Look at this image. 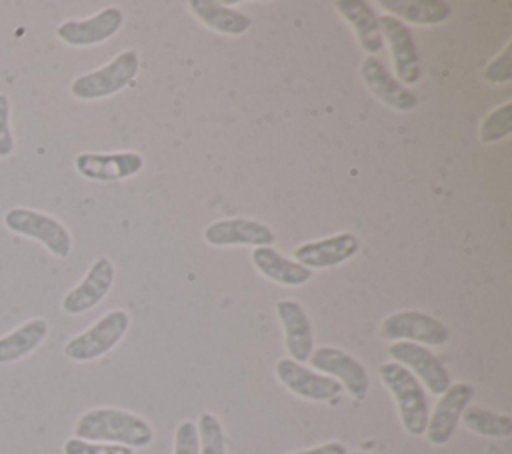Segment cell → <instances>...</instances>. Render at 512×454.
Wrapping results in <instances>:
<instances>
[{
    "mask_svg": "<svg viewBox=\"0 0 512 454\" xmlns=\"http://www.w3.org/2000/svg\"><path fill=\"white\" fill-rule=\"evenodd\" d=\"M74 438L144 448L152 442L154 432L144 418L132 412L118 408H92L76 420Z\"/></svg>",
    "mask_w": 512,
    "mask_h": 454,
    "instance_id": "cell-1",
    "label": "cell"
},
{
    "mask_svg": "<svg viewBox=\"0 0 512 454\" xmlns=\"http://www.w3.org/2000/svg\"><path fill=\"white\" fill-rule=\"evenodd\" d=\"M390 358L398 362L400 366L408 368L414 376H418L426 388L434 394H442L448 390L450 376L444 364L424 346L414 342H394L388 346Z\"/></svg>",
    "mask_w": 512,
    "mask_h": 454,
    "instance_id": "cell-10",
    "label": "cell"
},
{
    "mask_svg": "<svg viewBox=\"0 0 512 454\" xmlns=\"http://www.w3.org/2000/svg\"><path fill=\"white\" fill-rule=\"evenodd\" d=\"M360 250V242L350 232H340L330 238H322L316 242L300 244L294 250V258L298 264L312 268H332L340 262H346Z\"/></svg>",
    "mask_w": 512,
    "mask_h": 454,
    "instance_id": "cell-17",
    "label": "cell"
},
{
    "mask_svg": "<svg viewBox=\"0 0 512 454\" xmlns=\"http://www.w3.org/2000/svg\"><path fill=\"white\" fill-rule=\"evenodd\" d=\"M382 336L396 342H420L428 346H442L450 338L446 324L434 316L418 310H402L390 314L382 322Z\"/></svg>",
    "mask_w": 512,
    "mask_h": 454,
    "instance_id": "cell-6",
    "label": "cell"
},
{
    "mask_svg": "<svg viewBox=\"0 0 512 454\" xmlns=\"http://www.w3.org/2000/svg\"><path fill=\"white\" fill-rule=\"evenodd\" d=\"M380 6L410 24L434 26L450 18L452 8L442 0H382ZM394 16V18H396Z\"/></svg>",
    "mask_w": 512,
    "mask_h": 454,
    "instance_id": "cell-23",
    "label": "cell"
},
{
    "mask_svg": "<svg viewBox=\"0 0 512 454\" xmlns=\"http://www.w3.org/2000/svg\"><path fill=\"white\" fill-rule=\"evenodd\" d=\"M138 64H140L138 52L124 50L116 58H112V62H108L106 66L74 78L70 92L78 100H98V98L112 96L132 82V78L138 72Z\"/></svg>",
    "mask_w": 512,
    "mask_h": 454,
    "instance_id": "cell-4",
    "label": "cell"
},
{
    "mask_svg": "<svg viewBox=\"0 0 512 454\" xmlns=\"http://www.w3.org/2000/svg\"><path fill=\"white\" fill-rule=\"evenodd\" d=\"M2 222L10 232L40 242L50 254L58 256V258L70 256L72 236H70L68 228L54 216L34 210V208L14 206L4 212Z\"/></svg>",
    "mask_w": 512,
    "mask_h": 454,
    "instance_id": "cell-3",
    "label": "cell"
},
{
    "mask_svg": "<svg viewBox=\"0 0 512 454\" xmlns=\"http://www.w3.org/2000/svg\"><path fill=\"white\" fill-rule=\"evenodd\" d=\"M472 396H474V388L466 382L450 384L448 390L442 392V396L436 402V408H434L432 416H428V424H426V436H428L430 444L442 446L452 438V434L458 426V420H460L464 408L470 404Z\"/></svg>",
    "mask_w": 512,
    "mask_h": 454,
    "instance_id": "cell-11",
    "label": "cell"
},
{
    "mask_svg": "<svg viewBox=\"0 0 512 454\" xmlns=\"http://www.w3.org/2000/svg\"><path fill=\"white\" fill-rule=\"evenodd\" d=\"M464 426L480 436L488 438H508L512 434V418L508 414H498L480 406H466L462 416Z\"/></svg>",
    "mask_w": 512,
    "mask_h": 454,
    "instance_id": "cell-24",
    "label": "cell"
},
{
    "mask_svg": "<svg viewBox=\"0 0 512 454\" xmlns=\"http://www.w3.org/2000/svg\"><path fill=\"white\" fill-rule=\"evenodd\" d=\"M48 336L44 318H30L12 332L0 336V364H12L34 352Z\"/></svg>",
    "mask_w": 512,
    "mask_h": 454,
    "instance_id": "cell-21",
    "label": "cell"
},
{
    "mask_svg": "<svg viewBox=\"0 0 512 454\" xmlns=\"http://www.w3.org/2000/svg\"><path fill=\"white\" fill-rule=\"evenodd\" d=\"M252 262L262 276H266L272 282L284 284V286H302L312 276V270L298 264L296 260H288L272 246L254 248Z\"/></svg>",
    "mask_w": 512,
    "mask_h": 454,
    "instance_id": "cell-19",
    "label": "cell"
},
{
    "mask_svg": "<svg viewBox=\"0 0 512 454\" xmlns=\"http://www.w3.org/2000/svg\"><path fill=\"white\" fill-rule=\"evenodd\" d=\"M64 454H134L132 448L120 444H104V442H88L80 438H68L62 448Z\"/></svg>",
    "mask_w": 512,
    "mask_h": 454,
    "instance_id": "cell-27",
    "label": "cell"
},
{
    "mask_svg": "<svg viewBox=\"0 0 512 454\" xmlns=\"http://www.w3.org/2000/svg\"><path fill=\"white\" fill-rule=\"evenodd\" d=\"M128 314L124 310H110L98 318L88 330L70 338L64 344V356L74 362H90L110 352L128 330Z\"/></svg>",
    "mask_w": 512,
    "mask_h": 454,
    "instance_id": "cell-5",
    "label": "cell"
},
{
    "mask_svg": "<svg viewBox=\"0 0 512 454\" xmlns=\"http://www.w3.org/2000/svg\"><path fill=\"white\" fill-rule=\"evenodd\" d=\"M276 314L284 328V344L290 354V360L298 364L306 362L312 354L314 338L304 308L294 300H280L276 302Z\"/></svg>",
    "mask_w": 512,
    "mask_h": 454,
    "instance_id": "cell-18",
    "label": "cell"
},
{
    "mask_svg": "<svg viewBox=\"0 0 512 454\" xmlns=\"http://www.w3.org/2000/svg\"><path fill=\"white\" fill-rule=\"evenodd\" d=\"M174 454H200L198 430L192 420L180 422L174 436Z\"/></svg>",
    "mask_w": 512,
    "mask_h": 454,
    "instance_id": "cell-28",
    "label": "cell"
},
{
    "mask_svg": "<svg viewBox=\"0 0 512 454\" xmlns=\"http://www.w3.org/2000/svg\"><path fill=\"white\" fill-rule=\"evenodd\" d=\"M144 166V158L138 152H82L74 160V168L80 176L98 182H116L138 174Z\"/></svg>",
    "mask_w": 512,
    "mask_h": 454,
    "instance_id": "cell-14",
    "label": "cell"
},
{
    "mask_svg": "<svg viewBox=\"0 0 512 454\" xmlns=\"http://www.w3.org/2000/svg\"><path fill=\"white\" fill-rule=\"evenodd\" d=\"M204 240L212 246L248 244L254 248L270 246L276 240L272 228L250 218H228L212 222L204 228Z\"/></svg>",
    "mask_w": 512,
    "mask_h": 454,
    "instance_id": "cell-16",
    "label": "cell"
},
{
    "mask_svg": "<svg viewBox=\"0 0 512 454\" xmlns=\"http://www.w3.org/2000/svg\"><path fill=\"white\" fill-rule=\"evenodd\" d=\"M278 380L296 396L316 402L334 400L342 392V384L326 374L314 372L290 358H282L276 362Z\"/></svg>",
    "mask_w": 512,
    "mask_h": 454,
    "instance_id": "cell-9",
    "label": "cell"
},
{
    "mask_svg": "<svg viewBox=\"0 0 512 454\" xmlns=\"http://www.w3.org/2000/svg\"><path fill=\"white\" fill-rule=\"evenodd\" d=\"M338 12L352 24L356 38L364 52L374 56L382 50V32L378 24V16L370 8V4L362 0H338L336 2Z\"/></svg>",
    "mask_w": 512,
    "mask_h": 454,
    "instance_id": "cell-20",
    "label": "cell"
},
{
    "mask_svg": "<svg viewBox=\"0 0 512 454\" xmlns=\"http://www.w3.org/2000/svg\"><path fill=\"white\" fill-rule=\"evenodd\" d=\"M360 76L380 102H384L386 106H390L398 112H408L418 104L416 94L412 90H408L404 84H400L388 72L386 64L376 56H366L362 60Z\"/></svg>",
    "mask_w": 512,
    "mask_h": 454,
    "instance_id": "cell-15",
    "label": "cell"
},
{
    "mask_svg": "<svg viewBox=\"0 0 512 454\" xmlns=\"http://www.w3.org/2000/svg\"><path fill=\"white\" fill-rule=\"evenodd\" d=\"M114 266L106 256L96 258L84 278L62 298V310L66 314H84L94 308L112 288Z\"/></svg>",
    "mask_w": 512,
    "mask_h": 454,
    "instance_id": "cell-13",
    "label": "cell"
},
{
    "mask_svg": "<svg viewBox=\"0 0 512 454\" xmlns=\"http://www.w3.org/2000/svg\"><path fill=\"white\" fill-rule=\"evenodd\" d=\"M288 454H348L346 446L342 442H326L308 450H296V452H288Z\"/></svg>",
    "mask_w": 512,
    "mask_h": 454,
    "instance_id": "cell-31",
    "label": "cell"
},
{
    "mask_svg": "<svg viewBox=\"0 0 512 454\" xmlns=\"http://www.w3.org/2000/svg\"><path fill=\"white\" fill-rule=\"evenodd\" d=\"M350 454H366V452H350Z\"/></svg>",
    "mask_w": 512,
    "mask_h": 454,
    "instance_id": "cell-32",
    "label": "cell"
},
{
    "mask_svg": "<svg viewBox=\"0 0 512 454\" xmlns=\"http://www.w3.org/2000/svg\"><path fill=\"white\" fill-rule=\"evenodd\" d=\"M124 22V14L116 6L102 8L84 20H64L56 28V36L70 46H92L112 38Z\"/></svg>",
    "mask_w": 512,
    "mask_h": 454,
    "instance_id": "cell-12",
    "label": "cell"
},
{
    "mask_svg": "<svg viewBox=\"0 0 512 454\" xmlns=\"http://www.w3.org/2000/svg\"><path fill=\"white\" fill-rule=\"evenodd\" d=\"M188 8L202 24L210 26L220 34L240 36L252 26V20L244 12L228 8L216 0H190Z\"/></svg>",
    "mask_w": 512,
    "mask_h": 454,
    "instance_id": "cell-22",
    "label": "cell"
},
{
    "mask_svg": "<svg viewBox=\"0 0 512 454\" xmlns=\"http://www.w3.org/2000/svg\"><path fill=\"white\" fill-rule=\"evenodd\" d=\"M196 430H198L200 454H226L224 430L220 420L214 414L202 412Z\"/></svg>",
    "mask_w": 512,
    "mask_h": 454,
    "instance_id": "cell-25",
    "label": "cell"
},
{
    "mask_svg": "<svg viewBox=\"0 0 512 454\" xmlns=\"http://www.w3.org/2000/svg\"><path fill=\"white\" fill-rule=\"evenodd\" d=\"M380 380L392 392L404 430L410 436H422L426 432L430 408L418 378L398 362H386L378 368Z\"/></svg>",
    "mask_w": 512,
    "mask_h": 454,
    "instance_id": "cell-2",
    "label": "cell"
},
{
    "mask_svg": "<svg viewBox=\"0 0 512 454\" xmlns=\"http://www.w3.org/2000/svg\"><path fill=\"white\" fill-rule=\"evenodd\" d=\"M308 360L316 370L338 380L354 398L362 400L368 394L366 368L356 358L346 354L344 350L334 348V346H320V348L312 350Z\"/></svg>",
    "mask_w": 512,
    "mask_h": 454,
    "instance_id": "cell-7",
    "label": "cell"
},
{
    "mask_svg": "<svg viewBox=\"0 0 512 454\" xmlns=\"http://www.w3.org/2000/svg\"><path fill=\"white\" fill-rule=\"evenodd\" d=\"M512 104L506 102L500 108L492 110L480 124V142L492 144L506 138L512 132Z\"/></svg>",
    "mask_w": 512,
    "mask_h": 454,
    "instance_id": "cell-26",
    "label": "cell"
},
{
    "mask_svg": "<svg viewBox=\"0 0 512 454\" xmlns=\"http://www.w3.org/2000/svg\"><path fill=\"white\" fill-rule=\"evenodd\" d=\"M382 38L388 40L392 58H394V70L398 76V82L404 86H412L420 80L422 70H420V58L416 50V40L404 22L398 18L384 14L378 18Z\"/></svg>",
    "mask_w": 512,
    "mask_h": 454,
    "instance_id": "cell-8",
    "label": "cell"
},
{
    "mask_svg": "<svg viewBox=\"0 0 512 454\" xmlns=\"http://www.w3.org/2000/svg\"><path fill=\"white\" fill-rule=\"evenodd\" d=\"M510 50L512 46L508 44L500 56H496L484 70V78L492 84H506L512 78V66H510Z\"/></svg>",
    "mask_w": 512,
    "mask_h": 454,
    "instance_id": "cell-29",
    "label": "cell"
},
{
    "mask_svg": "<svg viewBox=\"0 0 512 454\" xmlns=\"http://www.w3.org/2000/svg\"><path fill=\"white\" fill-rule=\"evenodd\" d=\"M14 152V134L10 128V98L0 94V158H6Z\"/></svg>",
    "mask_w": 512,
    "mask_h": 454,
    "instance_id": "cell-30",
    "label": "cell"
}]
</instances>
